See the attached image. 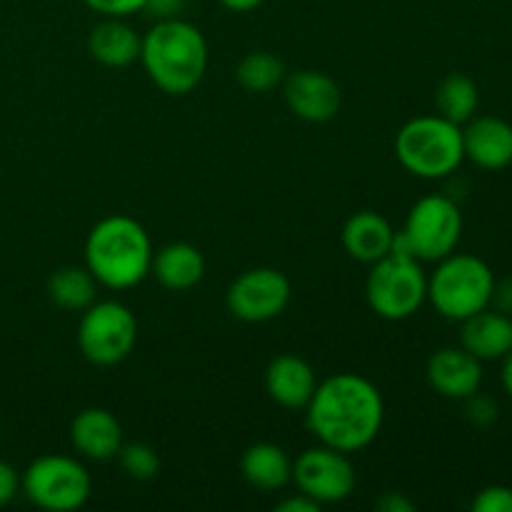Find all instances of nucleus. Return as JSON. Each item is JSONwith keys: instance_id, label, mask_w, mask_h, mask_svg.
Here are the masks:
<instances>
[{"instance_id": "nucleus-1", "label": "nucleus", "mask_w": 512, "mask_h": 512, "mask_svg": "<svg viewBox=\"0 0 512 512\" xmlns=\"http://www.w3.org/2000/svg\"><path fill=\"white\" fill-rule=\"evenodd\" d=\"M308 428L323 445L340 453H358L378 438L385 420L380 390L355 373L330 375L318 383L308 408Z\"/></svg>"}, {"instance_id": "nucleus-2", "label": "nucleus", "mask_w": 512, "mask_h": 512, "mask_svg": "<svg viewBox=\"0 0 512 512\" xmlns=\"http://www.w3.org/2000/svg\"><path fill=\"white\" fill-rule=\"evenodd\" d=\"M153 265V243L143 225L128 215H110L95 223L85 240V268L98 285L128 290L143 283Z\"/></svg>"}, {"instance_id": "nucleus-3", "label": "nucleus", "mask_w": 512, "mask_h": 512, "mask_svg": "<svg viewBox=\"0 0 512 512\" xmlns=\"http://www.w3.org/2000/svg\"><path fill=\"white\" fill-rule=\"evenodd\" d=\"M140 63L163 93L185 95L198 88L208 70V43L188 20H158L143 35Z\"/></svg>"}, {"instance_id": "nucleus-4", "label": "nucleus", "mask_w": 512, "mask_h": 512, "mask_svg": "<svg viewBox=\"0 0 512 512\" xmlns=\"http://www.w3.org/2000/svg\"><path fill=\"white\" fill-rule=\"evenodd\" d=\"M395 155L415 178H445L465 160L463 125L443 115H420L408 120L395 135Z\"/></svg>"}, {"instance_id": "nucleus-5", "label": "nucleus", "mask_w": 512, "mask_h": 512, "mask_svg": "<svg viewBox=\"0 0 512 512\" xmlns=\"http://www.w3.org/2000/svg\"><path fill=\"white\" fill-rule=\"evenodd\" d=\"M495 275L478 255L450 253L428 278V300L443 318L463 323L493 303Z\"/></svg>"}, {"instance_id": "nucleus-6", "label": "nucleus", "mask_w": 512, "mask_h": 512, "mask_svg": "<svg viewBox=\"0 0 512 512\" xmlns=\"http://www.w3.org/2000/svg\"><path fill=\"white\" fill-rule=\"evenodd\" d=\"M365 298L373 313L383 320H408L428 300V275L418 258L403 250H390L370 268Z\"/></svg>"}, {"instance_id": "nucleus-7", "label": "nucleus", "mask_w": 512, "mask_h": 512, "mask_svg": "<svg viewBox=\"0 0 512 512\" xmlns=\"http://www.w3.org/2000/svg\"><path fill=\"white\" fill-rule=\"evenodd\" d=\"M463 235V213L445 195H425L410 208L393 250L413 255L420 263H438L455 253Z\"/></svg>"}, {"instance_id": "nucleus-8", "label": "nucleus", "mask_w": 512, "mask_h": 512, "mask_svg": "<svg viewBox=\"0 0 512 512\" xmlns=\"http://www.w3.org/2000/svg\"><path fill=\"white\" fill-rule=\"evenodd\" d=\"M25 498L50 512H73L88 503L93 478L80 460L68 455H40L20 480Z\"/></svg>"}, {"instance_id": "nucleus-9", "label": "nucleus", "mask_w": 512, "mask_h": 512, "mask_svg": "<svg viewBox=\"0 0 512 512\" xmlns=\"http://www.w3.org/2000/svg\"><path fill=\"white\" fill-rule=\"evenodd\" d=\"M138 340V320L128 305L118 300H95L83 310L78 325V348L88 363L108 368L133 353Z\"/></svg>"}, {"instance_id": "nucleus-10", "label": "nucleus", "mask_w": 512, "mask_h": 512, "mask_svg": "<svg viewBox=\"0 0 512 512\" xmlns=\"http://www.w3.org/2000/svg\"><path fill=\"white\" fill-rule=\"evenodd\" d=\"M293 480L300 493L313 498L323 508V505L343 503L353 495L355 468L348 453L320 445L298 455L293 463Z\"/></svg>"}, {"instance_id": "nucleus-11", "label": "nucleus", "mask_w": 512, "mask_h": 512, "mask_svg": "<svg viewBox=\"0 0 512 512\" xmlns=\"http://www.w3.org/2000/svg\"><path fill=\"white\" fill-rule=\"evenodd\" d=\"M225 303L243 323H268L290 303V280L275 268H253L230 283Z\"/></svg>"}, {"instance_id": "nucleus-12", "label": "nucleus", "mask_w": 512, "mask_h": 512, "mask_svg": "<svg viewBox=\"0 0 512 512\" xmlns=\"http://www.w3.org/2000/svg\"><path fill=\"white\" fill-rule=\"evenodd\" d=\"M283 95L290 113L305 123H328L340 113L343 103L340 85L320 70H298L285 75Z\"/></svg>"}, {"instance_id": "nucleus-13", "label": "nucleus", "mask_w": 512, "mask_h": 512, "mask_svg": "<svg viewBox=\"0 0 512 512\" xmlns=\"http://www.w3.org/2000/svg\"><path fill=\"white\" fill-rule=\"evenodd\" d=\"M425 375L435 393L443 398L465 400L483 385V360L465 348H440L430 355Z\"/></svg>"}, {"instance_id": "nucleus-14", "label": "nucleus", "mask_w": 512, "mask_h": 512, "mask_svg": "<svg viewBox=\"0 0 512 512\" xmlns=\"http://www.w3.org/2000/svg\"><path fill=\"white\" fill-rule=\"evenodd\" d=\"M465 158L478 168L503 170L512 163V125L498 115L470 118L463 128Z\"/></svg>"}, {"instance_id": "nucleus-15", "label": "nucleus", "mask_w": 512, "mask_h": 512, "mask_svg": "<svg viewBox=\"0 0 512 512\" xmlns=\"http://www.w3.org/2000/svg\"><path fill=\"white\" fill-rule=\"evenodd\" d=\"M318 388L315 370L300 355H278L265 370V390L270 400L285 410H305Z\"/></svg>"}, {"instance_id": "nucleus-16", "label": "nucleus", "mask_w": 512, "mask_h": 512, "mask_svg": "<svg viewBox=\"0 0 512 512\" xmlns=\"http://www.w3.org/2000/svg\"><path fill=\"white\" fill-rule=\"evenodd\" d=\"M70 443L85 458L105 463L118 458L123 448V428L110 410L85 408L70 423Z\"/></svg>"}, {"instance_id": "nucleus-17", "label": "nucleus", "mask_w": 512, "mask_h": 512, "mask_svg": "<svg viewBox=\"0 0 512 512\" xmlns=\"http://www.w3.org/2000/svg\"><path fill=\"white\" fill-rule=\"evenodd\" d=\"M340 238H343V248L350 258L373 265L393 250L395 230L388 223V218H383L375 210H360L345 220Z\"/></svg>"}, {"instance_id": "nucleus-18", "label": "nucleus", "mask_w": 512, "mask_h": 512, "mask_svg": "<svg viewBox=\"0 0 512 512\" xmlns=\"http://www.w3.org/2000/svg\"><path fill=\"white\" fill-rule=\"evenodd\" d=\"M460 343L478 360H500L512 350V320L503 310H480L463 320Z\"/></svg>"}, {"instance_id": "nucleus-19", "label": "nucleus", "mask_w": 512, "mask_h": 512, "mask_svg": "<svg viewBox=\"0 0 512 512\" xmlns=\"http://www.w3.org/2000/svg\"><path fill=\"white\" fill-rule=\"evenodd\" d=\"M143 38L123 18H105L90 30L88 53L105 68H128L140 60Z\"/></svg>"}, {"instance_id": "nucleus-20", "label": "nucleus", "mask_w": 512, "mask_h": 512, "mask_svg": "<svg viewBox=\"0 0 512 512\" xmlns=\"http://www.w3.org/2000/svg\"><path fill=\"white\" fill-rule=\"evenodd\" d=\"M150 273L163 288L173 290V293H185L203 280L205 258L195 245L170 243L160 248L158 253H153Z\"/></svg>"}, {"instance_id": "nucleus-21", "label": "nucleus", "mask_w": 512, "mask_h": 512, "mask_svg": "<svg viewBox=\"0 0 512 512\" xmlns=\"http://www.w3.org/2000/svg\"><path fill=\"white\" fill-rule=\"evenodd\" d=\"M240 473L253 488L283 490L293 480V460L280 445L255 443L240 458Z\"/></svg>"}, {"instance_id": "nucleus-22", "label": "nucleus", "mask_w": 512, "mask_h": 512, "mask_svg": "<svg viewBox=\"0 0 512 512\" xmlns=\"http://www.w3.org/2000/svg\"><path fill=\"white\" fill-rule=\"evenodd\" d=\"M95 295H98V280L88 268L65 265L48 278V298L63 310L83 313L95 303Z\"/></svg>"}, {"instance_id": "nucleus-23", "label": "nucleus", "mask_w": 512, "mask_h": 512, "mask_svg": "<svg viewBox=\"0 0 512 512\" xmlns=\"http://www.w3.org/2000/svg\"><path fill=\"white\" fill-rule=\"evenodd\" d=\"M480 103V90L475 80L465 73H450L440 80L438 93H435V105L438 115L453 120V123L465 125L475 118V110Z\"/></svg>"}, {"instance_id": "nucleus-24", "label": "nucleus", "mask_w": 512, "mask_h": 512, "mask_svg": "<svg viewBox=\"0 0 512 512\" xmlns=\"http://www.w3.org/2000/svg\"><path fill=\"white\" fill-rule=\"evenodd\" d=\"M285 75L288 70H285L283 60L268 50H253L235 68L240 88H245L248 93H270L273 88L283 85Z\"/></svg>"}, {"instance_id": "nucleus-25", "label": "nucleus", "mask_w": 512, "mask_h": 512, "mask_svg": "<svg viewBox=\"0 0 512 512\" xmlns=\"http://www.w3.org/2000/svg\"><path fill=\"white\" fill-rule=\"evenodd\" d=\"M118 460H120V468L125 470V475L133 480H140V483L158 478L160 473V458L158 453H155L153 445L148 443L123 445L118 453Z\"/></svg>"}, {"instance_id": "nucleus-26", "label": "nucleus", "mask_w": 512, "mask_h": 512, "mask_svg": "<svg viewBox=\"0 0 512 512\" xmlns=\"http://www.w3.org/2000/svg\"><path fill=\"white\" fill-rule=\"evenodd\" d=\"M475 512H512V488L508 485H488L473 500Z\"/></svg>"}, {"instance_id": "nucleus-27", "label": "nucleus", "mask_w": 512, "mask_h": 512, "mask_svg": "<svg viewBox=\"0 0 512 512\" xmlns=\"http://www.w3.org/2000/svg\"><path fill=\"white\" fill-rule=\"evenodd\" d=\"M145 3L148 0H85V5L103 18H128V15L145 10Z\"/></svg>"}, {"instance_id": "nucleus-28", "label": "nucleus", "mask_w": 512, "mask_h": 512, "mask_svg": "<svg viewBox=\"0 0 512 512\" xmlns=\"http://www.w3.org/2000/svg\"><path fill=\"white\" fill-rule=\"evenodd\" d=\"M468 400V418L478 425H490L495 418H498V405L490 398H480L478 393L470 395Z\"/></svg>"}, {"instance_id": "nucleus-29", "label": "nucleus", "mask_w": 512, "mask_h": 512, "mask_svg": "<svg viewBox=\"0 0 512 512\" xmlns=\"http://www.w3.org/2000/svg\"><path fill=\"white\" fill-rule=\"evenodd\" d=\"M18 490H20L18 473H15L13 465H8L0 460V508H3V505H8L10 500L18 495Z\"/></svg>"}, {"instance_id": "nucleus-30", "label": "nucleus", "mask_w": 512, "mask_h": 512, "mask_svg": "<svg viewBox=\"0 0 512 512\" xmlns=\"http://www.w3.org/2000/svg\"><path fill=\"white\" fill-rule=\"evenodd\" d=\"M183 5L185 0H148V3H145V10H150V13L158 15L160 20H165V18H178Z\"/></svg>"}, {"instance_id": "nucleus-31", "label": "nucleus", "mask_w": 512, "mask_h": 512, "mask_svg": "<svg viewBox=\"0 0 512 512\" xmlns=\"http://www.w3.org/2000/svg\"><path fill=\"white\" fill-rule=\"evenodd\" d=\"M275 510L278 512H318L320 505L315 503L313 498H308V495L298 493L295 498H288V500H283V503L275 505Z\"/></svg>"}, {"instance_id": "nucleus-32", "label": "nucleus", "mask_w": 512, "mask_h": 512, "mask_svg": "<svg viewBox=\"0 0 512 512\" xmlns=\"http://www.w3.org/2000/svg\"><path fill=\"white\" fill-rule=\"evenodd\" d=\"M378 510L383 512H413V503L408 498H403V493H385L380 498Z\"/></svg>"}, {"instance_id": "nucleus-33", "label": "nucleus", "mask_w": 512, "mask_h": 512, "mask_svg": "<svg viewBox=\"0 0 512 512\" xmlns=\"http://www.w3.org/2000/svg\"><path fill=\"white\" fill-rule=\"evenodd\" d=\"M223 8L233 10V13H250V10L260 8V5L265 3V0H218Z\"/></svg>"}, {"instance_id": "nucleus-34", "label": "nucleus", "mask_w": 512, "mask_h": 512, "mask_svg": "<svg viewBox=\"0 0 512 512\" xmlns=\"http://www.w3.org/2000/svg\"><path fill=\"white\" fill-rule=\"evenodd\" d=\"M503 385H505V393L512 398V350L505 355V365H503Z\"/></svg>"}]
</instances>
